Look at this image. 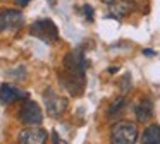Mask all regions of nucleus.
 <instances>
[{"label":"nucleus","instance_id":"obj_14","mask_svg":"<svg viewBox=\"0 0 160 144\" xmlns=\"http://www.w3.org/2000/svg\"><path fill=\"white\" fill-rule=\"evenodd\" d=\"M52 139H53V144H67L66 141H60V139H59V134H57L55 130L52 132Z\"/></svg>","mask_w":160,"mask_h":144},{"label":"nucleus","instance_id":"obj_2","mask_svg":"<svg viewBox=\"0 0 160 144\" xmlns=\"http://www.w3.org/2000/svg\"><path fill=\"white\" fill-rule=\"evenodd\" d=\"M138 139V127L132 122H117L110 129V144H134Z\"/></svg>","mask_w":160,"mask_h":144},{"label":"nucleus","instance_id":"obj_6","mask_svg":"<svg viewBox=\"0 0 160 144\" xmlns=\"http://www.w3.org/2000/svg\"><path fill=\"white\" fill-rule=\"evenodd\" d=\"M24 22V16H22L21 10H2L0 12V33L2 31H12V29H18V27L22 26Z\"/></svg>","mask_w":160,"mask_h":144},{"label":"nucleus","instance_id":"obj_3","mask_svg":"<svg viewBox=\"0 0 160 144\" xmlns=\"http://www.w3.org/2000/svg\"><path fill=\"white\" fill-rule=\"evenodd\" d=\"M29 34L35 38H38L40 41L50 45V43H55L59 40V29H57L55 22L52 19H40L35 21L29 27Z\"/></svg>","mask_w":160,"mask_h":144},{"label":"nucleus","instance_id":"obj_10","mask_svg":"<svg viewBox=\"0 0 160 144\" xmlns=\"http://www.w3.org/2000/svg\"><path fill=\"white\" fill-rule=\"evenodd\" d=\"M134 115L138 122H146L153 117V103L152 99L148 98H143L138 105L134 106Z\"/></svg>","mask_w":160,"mask_h":144},{"label":"nucleus","instance_id":"obj_4","mask_svg":"<svg viewBox=\"0 0 160 144\" xmlns=\"http://www.w3.org/2000/svg\"><path fill=\"white\" fill-rule=\"evenodd\" d=\"M43 103H45L47 113L50 117H53V118H59L67 110V99L64 96L57 94L52 88H47L43 91Z\"/></svg>","mask_w":160,"mask_h":144},{"label":"nucleus","instance_id":"obj_1","mask_svg":"<svg viewBox=\"0 0 160 144\" xmlns=\"http://www.w3.org/2000/svg\"><path fill=\"white\" fill-rule=\"evenodd\" d=\"M86 57L83 48H74L64 57L59 82L71 96H81L86 86Z\"/></svg>","mask_w":160,"mask_h":144},{"label":"nucleus","instance_id":"obj_12","mask_svg":"<svg viewBox=\"0 0 160 144\" xmlns=\"http://www.w3.org/2000/svg\"><path fill=\"white\" fill-rule=\"evenodd\" d=\"M124 105H126V98H124V96L117 98V99H115V101L110 105V110H108V117H110V118H115V117H117L119 113L122 112Z\"/></svg>","mask_w":160,"mask_h":144},{"label":"nucleus","instance_id":"obj_17","mask_svg":"<svg viewBox=\"0 0 160 144\" xmlns=\"http://www.w3.org/2000/svg\"><path fill=\"white\" fill-rule=\"evenodd\" d=\"M102 2H103L105 5H108V7H110L112 3H115V2H117V0H102Z\"/></svg>","mask_w":160,"mask_h":144},{"label":"nucleus","instance_id":"obj_13","mask_svg":"<svg viewBox=\"0 0 160 144\" xmlns=\"http://www.w3.org/2000/svg\"><path fill=\"white\" fill-rule=\"evenodd\" d=\"M83 14H84V19L88 21V22H93V19H95V10H93V7L91 5H83Z\"/></svg>","mask_w":160,"mask_h":144},{"label":"nucleus","instance_id":"obj_8","mask_svg":"<svg viewBox=\"0 0 160 144\" xmlns=\"http://www.w3.org/2000/svg\"><path fill=\"white\" fill-rule=\"evenodd\" d=\"M19 99H28V93L16 88L12 84H2L0 86V103L2 105H12Z\"/></svg>","mask_w":160,"mask_h":144},{"label":"nucleus","instance_id":"obj_5","mask_svg":"<svg viewBox=\"0 0 160 144\" xmlns=\"http://www.w3.org/2000/svg\"><path fill=\"white\" fill-rule=\"evenodd\" d=\"M19 120H21L22 123H26V125H40V123L43 122L42 108H40L35 101L26 99L24 105L19 110Z\"/></svg>","mask_w":160,"mask_h":144},{"label":"nucleus","instance_id":"obj_11","mask_svg":"<svg viewBox=\"0 0 160 144\" xmlns=\"http://www.w3.org/2000/svg\"><path fill=\"white\" fill-rule=\"evenodd\" d=\"M141 144H160V125L152 123L146 127L141 137Z\"/></svg>","mask_w":160,"mask_h":144},{"label":"nucleus","instance_id":"obj_15","mask_svg":"<svg viewBox=\"0 0 160 144\" xmlns=\"http://www.w3.org/2000/svg\"><path fill=\"white\" fill-rule=\"evenodd\" d=\"M16 3H18V5H21V7H24V5H28L29 2H31V0H14Z\"/></svg>","mask_w":160,"mask_h":144},{"label":"nucleus","instance_id":"obj_16","mask_svg":"<svg viewBox=\"0 0 160 144\" xmlns=\"http://www.w3.org/2000/svg\"><path fill=\"white\" fill-rule=\"evenodd\" d=\"M143 53L148 55V57H153V55H155V51H153L152 48H145V50H143Z\"/></svg>","mask_w":160,"mask_h":144},{"label":"nucleus","instance_id":"obj_7","mask_svg":"<svg viewBox=\"0 0 160 144\" xmlns=\"http://www.w3.org/2000/svg\"><path fill=\"white\" fill-rule=\"evenodd\" d=\"M134 10H136L134 0H117L115 3L110 5L107 17H112V19H115V21H122L124 17L131 16Z\"/></svg>","mask_w":160,"mask_h":144},{"label":"nucleus","instance_id":"obj_9","mask_svg":"<svg viewBox=\"0 0 160 144\" xmlns=\"http://www.w3.org/2000/svg\"><path fill=\"white\" fill-rule=\"evenodd\" d=\"M47 130L40 129L36 125H31L29 129L21 130L19 134V144H45Z\"/></svg>","mask_w":160,"mask_h":144}]
</instances>
